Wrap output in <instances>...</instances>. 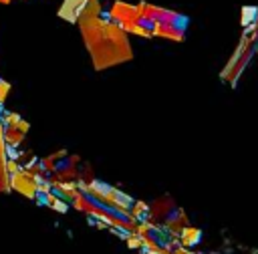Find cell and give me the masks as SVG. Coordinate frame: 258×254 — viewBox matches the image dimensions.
<instances>
[{"instance_id":"cell-1","label":"cell","mask_w":258,"mask_h":254,"mask_svg":"<svg viewBox=\"0 0 258 254\" xmlns=\"http://www.w3.org/2000/svg\"><path fill=\"white\" fill-rule=\"evenodd\" d=\"M77 22L81 26V32L91 52V58L95 62V69H107L115 62H125L131 58L127 32L119 24L101 18L99 0H87Z\"/></svg>"},{"instance_id":"cell-2","label":"cell","mask_w":258,"mask_h":254,"mask_svg":"<svg viewBox=\"0 0 258 254\" xmlns=\"http://www.w3.org/2000/svg\"><path fill=\"white\" fill-rule=\"evenodd\" d=\"M12 187L16 189V192H20L22 196H26V198H34V194L38 192V181H36V177L34 175H30V171H16V173H12Z\"/></svg>"},{"instance_id":"cell-3","label":"cell","mask_w":258,"mask_h":254,"mask_svg":"<svg viewBox=\"0 0 258 254\" xmlns=\"http://www.w3.org/2000/svg\"><path fill=\"white\" fill-rule=\"evenodd\" d=\"M85 4H87V0H64L60 10H58V14H60V18H64L69 22H77L81 12H83V8H85Z\"/></svg>"},{"instance_id":"cell-4","label":"cell","mask_w":258,"mask_h":254,"mask_svg":"<svg viewBox=\"0 0 258 254\" xmlns=\"http://www.w3.org/2000/svg\"><path fill=\"white\" fill-rule=\"evenodd\" d=\"M200 240V230L198 228H183L181 230V244L183 246H194Z\"/></svg>"},{"instance_id":"cell-5","label":"cell","mask_w":258,"mask_h":254,"mask_svg":"<svg viewBox=\"0 0 258 254\" xmlns=\"http://www.w3.org/2000/svg\"><path fill=\"white\" fill-rule=\"evenodd\" d=\"M10 91V85L8 83H4V81H0V103L4 101V97H6V93Z\"/></svg>"}]
</instances>
